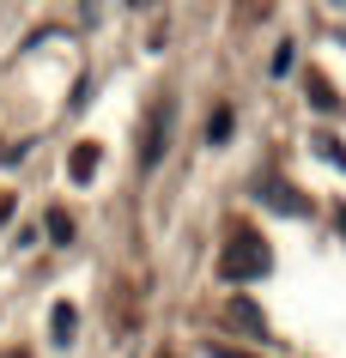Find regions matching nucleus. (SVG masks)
Returning <instances> with one entry per match:
<instances>
[{"mask_svg":"<svg viewBox=\"0 0 346 358\" xmlns=\"http://www.w3.org/2000/svg\"><path fill=\"white\" fill-rule=\"evenodd\" d=\"M250 273H268V249L250 243V237H237V249L225 255V280H250Z\"/></svg>","mask_w":346,"mask_h":358,"instance_id":"obj_1","label":"nucleus"},{"mask_svg":"<svg viewBox=\"0 0 346 358\" xmlns=\"http://www.w3.org/2000/svg\"><path fill=\"white\" fill-rule=\"evenodd\" d=\"M171 140V110H152V128H146V152H140V164L152 170L158 164V146Z\"/></svg>","mask_w":346,"mask_h":358,"instance_id":"obj_2","label":"nucleus"},{"mask_svg":"<svg viewBox=\"0 0 346 358\" xmlns=\"http://www.w3.org/2000/svg\"><path fill=\"white\" fill-rule=\"evenodd\" d=\"M73 340V310H55V346H67Z\"/></svg>","mask_w":346,"mask_h":358,"instance_id":"obj_3","label":"nucleus"},{"mask_svg":"<svg viewBox=\"0 0 346 358\" xmlns=\"http://www.w3.org/2000/svg\"><path fill=\"white\" fill-rule=\"evenodd\" d=\"M207 140H231V110H219V115L207 122Z\"/></svg>","mask_w":346,"mask_h":358,"instance_id":"obj_4","label":"nucleus"},{"mask_svg":"<svg viewBox=\"0 0 346 358\" xmlns=\"http://www.w3.org/2000/svg\"><path fill=\"white\" fill-rule=\"evenodd\" d=\"M212 358H237V352H212Z\"/></svg>","mask_w":346,"mask_h":358,"instance_id":"obj_5","label":"nucleus"}]
</instances>
